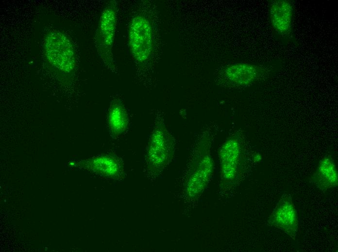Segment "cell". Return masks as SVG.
<instances>
[{"instance_id": "6da1fadb", "label": "cell", "mask_w": 338, "mask_h": 252, "mask_svg": "<svg viewBox=\"0 0 338 252\" xmlns=\"http://www.w3.org/2000/svg\"><path fill=\"white\" fill-rule=\"evenodd\" d=\"M45 59L60 82L68 85L73 79L77 61L73 44L69 37L56 29L45 35L43 42Z\"/></svg>"}, {"instance_id": "7a4b0ae2", "label": "cell", "mask_w": 338, "mask_h": 252, "mask_svg": "<svg viewBox=\"0 0 338 252\" xmlns=\"http://www.w3.org/2000/svg\"><path fill=\"white\" fill-rule=\"evenodd\" d=\"M211 147L210 135L203 133L195 146L186 177L185 192L190 200L199 198L210 181L214 169Z\"/></svg>"}, {"instance_id": "3957f363", "label": "cell", "mask_w": 338, "mask_h": 252, "mask_svg": "<svg viewBox=\"0 0 338 252\" xmlns=\"http://www.w3.org/2000/svg\"><path fill=\"white\" fill-rule=\"evenodd\" d=\"M220 187L229 190L239 181L245 165V148L239 134L227 138L219 151Z\"/></svg>"}, {"instance_id": "277c9868", "label": "cell", "mask_w": 338, "mask_h": 252, "mask_svg": "<svg viewBox=\"0 0 338 252\" xmlns=\"http://www.w3.org/2000/svg\"><path fill=\"white\" fill-rule=\"evenodd\" d=\"M118 2L108 1L102 10L95 35V45L99 57L104 65L113 72L118 68L114 60L113 47L116 32Z\"/></svg>"}, {"instance_id": "5b68a950", "label": "cell", "mask_w": 338, "mask_h": 252, "mask_svg": "<svg viewBox=\"0 0 338 252\" xmlns=\"http://www.w3.org/2000/svg\"><path fill=\"white\" fill-rule=\"evenodd\" d=\"M174 151V140L163 120L155 122L151 133L147 150L148 168L158 173L171 161Z\"/></svg>"}, {"instance_id": "8992f818", "label": "cell", "mask_w": 338, "mask_h": 252, "mask_svg": "<svg viewBox=\"0 0 338 252\" xmlns=\"http://www.w3.org/2000/svg\"><path fill=\"white\" fill-rule=\"evenodd\" d=\"M128 44L135 61L143 64L149 60L153 50L152 25L149 18L142 12L132 17L128 28Z\"/></svg>"}, {"instance_id": "52a82bcc", "label": "cell", "mask_w": 338, "mask_h": 252, "mask_svg": "<svg viewBox=\"0 0 338 252\" xmlns=\"http://www.w3.org/2000/svg\"><path fill=\"white\" fill-rule=\"evenodd\" d=\"M268 224L281 230L292 239L297 236L298 214L291 196L284 193L276 204L268 220Z\"/></svg>"}, {"instance_id": "ba28073f", "label": "cell", "mask_w": 338, "mask_h": 252, "mask_svg": "<svg viewBox=\"0 0 338 252\" xmlns=\"http://www.w3.org/2000/svg\"><path fill=\"white\" fill-rule=\"evenodd\" d=\"M263 71L259 66L248 63H238L227 66L222 73V79L233 87H244L257 80Z\"/></svg>"}, {"instance_id": "9c48e42d", "label": "cell", "mask_w": 338, "mask_h": 252, "mask_svg": "<svg viewBox=\"0 0 338 252\" xmlns=\"http://www.w3.org/2000/svg\"><path fill=\"white\" fill-rule=\"evenodd\" d=\"M293 6L289 0H276L270 2V17L273 29L282 36L289 35L292 30Z\"/></svg>"}, {"instance_id": "30bf717a", "label": "cell", "mask_w": 338, "mask_h": 252, "mask_svg": "<svg viewBox=\"0 0 338 252\" xmlns=\"http://www.w3.org/2000/svg\"><path fill=\"white\" fill-rule=\"evenodd\" d=\"M129 116L122 99L116 96L111 101L107 113V124L111 137L118 139L124 134L129 126Z\"/></svg>"}, {"instance_id": "8fae6325", "label": "cell", "mask_w": 338, "mask_h": 252, "mask_svg": "<svg viewBox=\"0 0 338 252\" xmlns=\"http://www.w3.org/2000/svg\"><path fill=\"white\" fill-rule=\"evenodd\" d=\"M310 182L322 191L338 186V171L331 156H326L320 161Z\"/></svg>"}, {"instance_id": "7c38bea8", "label": "cell", "mask_w": 338, "mask_h": 252, "mask_svg": "<svg viewBox=\"0 0 338 252\" xmlns=\"http://www.w3.org/2000/svg\"><path fill=\"white\" fill-rule=\"evenodd\" d=\"M77 165L105 176L116 177L120 175L122 167L115 157L101 155L78 162Z\"/></svg>"}]
</instances>
